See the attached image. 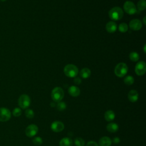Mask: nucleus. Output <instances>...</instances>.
I'll return each mask as SVG.
<instances>
[{
	"mask_svg": "<svg viewBox=\"0 0 146 146\" xmlns=\"http://www.w3.org/2000/svg\"><path fill=\"white\" fill-rule=\"evenodd\" d=\"M123 8L124 11L128 14L132 15L136 13L137 9L135 5L131 1H127L124 3Z\"/></svg>",
	"mask_w": 146,
	"mask_h": 146,
	"instance_id": "obj_6",
	"label": "nucleus"
},
{
	"mask_svg": "<svg viewBox=\"0 0 146 146\" xmlns=\"http://www.w3.org/2000/svg\"><path fill=\"white\" fill-rule=\"evenodd\" d=\"M112 141H113V143H115V144H118V143H120V139H119V137H114V138L113 139Z\"/></svg>",
	"mask_w": 146,
	"mask_h": 146,
	"instance_id": "obj_30",
	"label": "nucleus"
},
{
	"mask_svg": "<svg viewBox=\"0 0 146 146\" xmlns=\"http://www.w3.org/2000/svg\"><path fill=\"white\" fill-rule=\"evenodd\" d=\"M74 83L76 84H79L80 83H81V80L80 78H76L74 79Z\"/></svg>",
	"mask_w": 146,
	"mask_h": 146,
	"instance_id": "obj_31",
	"label": "nucleus"
},
{
	"mask_svg": "<svg viewBox=\"0 0 146 146\" xmlns=\"http://www.w3.org/2000/svg\"><path fill=\"white\" fill-rule=\"evenodd\" d=\"M124 82L126 85H132L133 82H134V78L130 75L127 76L124 79Z\"/></svg>",
	"mask_w": 146,
	"mask_h": 146,
	"instance_id": "obj_22",
	"label": "nucleus"
},
{
	"mask_svg": "<svg viewBox=\"0 0 146 146\" xmlns=\"http://www.w3.org/2000/svg\"><path fill=\"white\" fill-rule=\"evenodd\" d=\"M143 22H144V25H145V17H144L143 18Z\"/></svg>",
	"mask_w": 146,
	"mask_h": 146,
	"instance_id": "obj_32",
	"label": "nucleus"
},
{
	"mask_svg": "<svg viewBox=\"0 0 146 146\" xmlns=\"http://www.w3.org/2000/svg\"><path fill=\"white\" fill-rule=\"evenodd\" d=\"M106 30L110 33H113L116 31L117 30V25L115 22L113 21L108 22L106 26Z\"/></svg>",
	"mask_w": 146,
	"mask_h": 146,
	"instance_id": "obj_14",
	"label": "nucleus"
},
{
	"mask_svg": "<svg viewBox=\"0 0 146 146\" xmlns=\"http://www.w3.org/2000/svg\"><path fill=\"white\" fill-rule=\"evenodd\" d=\"M11 112L10 111L5 107L0 108V121L6 122L10 120L11 118Z\"/></svg>",
	"mask_w": 146,
	"mask_h": 146,
	"instance_id": "obj_7",
	"label": "nucleus"
},
{
	"mask_svg": "<svg viewBox=\"0 0 146 146\" xmlns=\"http://www.w3.org/2000/svg\"><path fill=\"white\" fill-rule=\"evenodd\" d=\"M80 75L84 79L88 78L91 75V71L88 68H84L81 70L80 72Z\"/></svg>",
	"mask_w": 146,
	"mask_h": 146,
	"instance_id": "obj_19",
	"label": "nucleus"
},
{
	"mask_svg": "<svg viewBox=\"0 0 146 146\" xmlns=\"http://www.w3.org/2000/svg\"><path fill=\"white\" fill-rule=\"evenodd\" d=\"M124 15L123 10L119 7H114L108 12L110 18L112 21H118L121 19Z\"/></svg>",
	"mask_w": 146,
	"mask_h": 146,
	"instance_id": "obj_1",
	"label": "nucleus"
},
{
	"mask_svg": "<svg viewBox=\"0 0 146 146\" xmlns=\"http://www.w3.org/2000/svg\"><path fill=\"white\" fill-rule=\"evenodd\" d=\"M128 98L131 102H136L139 98V94L137 91L135 90H131L128 94Z\"/></svg>",
	"mask_w": 146,
	"mask_h": 146,
	"instance_id": "obj_13",
	"label": "nucleus"
},
{
	"mask_svg": "<svg viewBox=\"0 0 146 146\" xmlns=\"http://www.w3.org/2000/svg\"><path fill=\"white\" fill-rule=\"evenodd\" d=\"M106 128L108 132L111 133H114L117 131L119 129V126L117 124L115 123H110L107 124Z\"/></svg>",
	"mask_w": 146,
	"mask_h": 146,
	"instance_id": "obj_17",
	"label": "nucleus"
},
{
	"mask_svg": "<svg viewBox=\"0 0 146 146\" xmlns=\"http://www.w3.org/2000/svg\"><path fill=\"white\" fill-rule=\"evenodd\" d=\"M38 131V127L35 124H30L28 125L25 129V133L29 137H32L36 135Z\"/></svg>",
	"mask_w": 146,
	"mask_h": 146,
	"instance_id": "obj_9",
	"label": "nucleus"
},
{
	"mask_svg": "<svg viewBox=\"0 0 146 146\" xmlns=\"http://www.w3.org/2000/svg\"><path fill=\"white\" fill-rule=\"evenodd\" d=\"M12 113H13V115L14 116H15V117H19V116L21 115L22 111H21V110L20 108L16 107V108H15L13 110Z\"/></svg>",
	"mask_w": 146,
	"mask_h": 146,
	"instance_id": "obj_27",
	"label": "nucleus"
},
{
	"mask_svg": "<svg viewBox=\"0 0 146 146\" xmlns=\"http://www.w3.org/2000/svg\"><path fill=\"white\" fill-rule=\"evenodd\" d=\"M129 59L133 62H137L139 59V55L136 52L133 51L129 54Z\"/></svg>",
	"mask_w": 146,
	"mask_h": 146,
	"instance_id": "obj_21",
	"label": "nucleus"
},
{
	"mask_svg": "<svg viewBox=\"0 0 146 146\" xmlns=\"http://www.w3.org/2000/svg\"><path fill=\"white\" fill-rule=\"evenodd\" d=\"M104 119L107 121H110L113 120L115 117V112L112 110H108L104 113Z\"/></svg>",
	"mask_w": 146,
	"mask_h": 146,
	"instance_id": "obj_16",
	"label": "nucleus"
},
{
	"mask_svg": "<svg viewBox=\"0 0 146 146\" xmlns=\"http://www.w3.org/2000/svg\"><path fill=\"white\" fill-rule=\"evenodd\" d=\"M74 143L76 146H84L85 145L84 140L81 137H76L74 140Z\"/></svg>",
	"mask_w": 146,
	"mask_h": 146,
	"instance_id": "obj_24",
	"label": "nucleus"
},
{
	"mask_svg": "<svg viewBox=\"0 0 146 146\" xmlns=\"http://www.w3.org/2000/svg\"><path fill=\"white\" fill-rule=\"evenodd\" d=\"M51 128L55 132H59L64 129V124L60 121H55L52 123Z\"/></svg>",
	"mask_w": 146,
	"mask_h": 146,
	"instance_id": "obj_10",
	"label": "nucleus"
},
{
	"mask_svg": "<svg viewBox=\"0 0 146 146\" xmlns=\"http://www.w3.org/2000/svg\"><path fill=\"white\" fill-rule=\"evenodd\" d=\"M112 144L111 139L108 136H103L99 139V144L100 146H110Z\"/></svg>",
	"mask_w": 146,
	"mask_h": 146,
	"instance_id": "obj_15",
	"label": "nucleus"
},
{
	"mask_svg": "<svg viewBox=\"0 0 146 146\" xmlns=\"http://www.w3.org/2000/svg\"><path fill=\"white\" fill-rule=\"evenodd\" d=\"M86 146H99V145L94 141H90L87 143Z\"/></svg>",
	"mask_w": 146,
	"mask_h": 146,
	"instance_id": "obj_29",
	"label": "nucleus"
},
{
	"mask_svg": "<svg viewBox=\"0 0 146 146\" xmlns=\"http://www.w3.org/2000/svg\"><path fill=\"white\" fill-rule=\"evenodd\" d=\"M68 92L71 96L73 97H77L80 95V91L78 87L75 86H71L68 88Z\"/></svg>",
	"mask_w": 146,
	"mask_h": 146,
	"instance_id": "obj_12",
	"label": "nucleus"
},
{
	"mask_svg": "<svg viewBox=\"0 0 146 146\" xmlns=\"http://www.w3.org/2000/svg\"><path fill=\"white\" fill-rule=\"evenodd\" d=\"M114 72L117 76L123 77L128 72V67L124 63H119L116 66Z\"/></svg>",
	"mask_w": 146,
	"mask_h": 146,
	"instance_id": "obj_4",
	"label": "nucleus"
},
{
	"mask_svg": "<svg viewBox=\"0 0 146 146\" xmlns=\"http://www.w3.org/2000/svg\"><path fill=\"white\" fill-rule=\"evenodd\" d=\"M135 72L139 76L143 75L146 71V64L144 61H140L137 63L135 66Z\"/></svg>",
	"mask_w": 146,
	"mask_h": 146,
	"instance_id": "obj_8",
	"label": "nucleus"
},
{
	"mask_svg": "<svg viewBox=\"0 0 146 146\" xmlns=\"http://www.w3.org/2000/svg\"><path fill=\"white\" fill-rule=\"evenodd\" d=\"M1 1H2V2H5V1H6V0H0Z\"/></svg>",
	"mask_w": 146,
	"mask_h": 146,
	"instance_id": "obj_34",
	"label": "nucleus"
},
{
	"mask_svg": "<svg viewBox=\"0 0 146 146\" xmlns=\"http://www.w3.org/2000/svg\"><path fill=\"white\" fill-rule=\"evenodd\" d=\"M72 140L69 137H64L59 142L60 146H72Z\"/></svg>",
	"mask_w": 146,
	"mask_h": 146,
	"instance_id": "obj_18",
	"label": "nucleus"
},
{
	"mask_svg": "<svg viewBox=\"0 0 146 146\" xmlns=\"http://www.w3.org/2000/svg\"><path fill=\"white\" fill-rule=\"evenodd\" d=\"M137 8L139 11H143L146 8L145 0H140L137 5Z\"/></svg>",
	"mask_w": 146,
	"mask_h": 146,
	"instance_id": "obj_20",
	"label": "nucleus"
},
{
	"mask_svg": "<svg viewBox=\"0 0 146 146\" xmlns=\"http://www.w3.org/2000/svg\"><path fill=\"white\" fill-rule=\"evenodd\" d=\"M56 108L60 111H64L66 108V104L63 102H59L56 104Z\"/></svg>",
	"mask_w": 146,
	"mask_h": 146,
	"instance_id": "obj_25",
	"label": "nucleus"
},
{
	"mask_svg": "<svg viewBox=\"0 0 146 146\" xmlns=\"http://www.w3.org/2000/svg\"><path fill=\"white\" fill-rule=\"evenodd\" d=\"M64 95V91L61 87H55L51 92V98L55 102H59L62 100Z\"/></svg>",
	"mask_w": 146,
	"mask_h": 146,
	"instance_id": "obj_3",
	"label": "nucleus"
},
{
	"mask_svg": "<svg viewBox=\"0 0 146 146\" xmlns=\"http://www.w3.org/2000/svg\"><path fill=\"white\" fill-rule=\"evenodd\" d=\"M145 47H146V46H145V44L144 45V52L145 53Z\"/></svg>",
	"mask_w": 146,
	"mask_h": 146,
	"instance_id": "obj_33",
	"label": "nucleus"
},
{
	"mask_svg": "<svg viewBox=\"0 0 146 146\" xmlns=\"http://www.w3.org/2000/svg\"><path fill=\"white\" fill-rule=\"evenodd\" d=\"M64 73L69 78H74L77 75L78 73V68L74 64H68L64 67Z\"/></svg>",
	"mask_w": 146,
	"mask_h": 146,
	"instance_id": "obj_2",
	"label": "nucleus"
},
{
	"mask_svg": "<svg viewBox=\"0 0 146 146\" xmlns=\"http://www.w3.org/2000/svg\"><path fill=\"white\" fill-rule=\"evenodd\" d=\"M33 143L35 145H40L42 144V139L40 137H35L33 139Z\"/></svg>",
	"mask_w": 146,
	"mask_h": 146,
	"instance_id": "obj_28",
	"label": "nucleus"
},
{
	"mask_svg": "<svg viewBox=\"0 0 146 146\" xmlns=\"http://www.w3.org/2000/svg\"><path fill=\"white\" fill-rule=\"evenodd\" d=\"M30 103V98L27 95L22 94L19 96L18 99V105L22 109H27Z\"/></svg>",
	"mask_w": 146,
	"mask_h": 146,
	"instance_id": "obj_5",
	"label": "nucleus"
},
{
	"mask_svg": "<svg viewBox=\"0 0 146 146\" xmlns=\"http://www.w3.org/2000/svg\"><path fill=\"white\" fill-rule=\"evenodd\" d=\"M25 115L29 119H32L34 116V112L31 109H27L25 111Z\"/></svg>",
	"mask_w": 146,
	"mask_h": 146,
	"instance_id": "obj_26",
	"label": "nucleus"
},
{
	"mask_svg": "<svg viewBox=\"0 0 146 146\" xmlns=\"http://www.w3.org/2000/svg\"><path fill=\"white\" fill-rule=\"evenodd\" d=\"M128 30V27L127 23H121L119 25V30L121 33H125Z\"/></svg>",
	"mask_w": 146,
	"mask_h": 146,
	"instance_id": "obj_23",
	"label": "nucleus"
},
{
	"mask_svg": "<svg viewBox=\"0 0 146 146\" xmlns=\"http://www.w3.org/2000/svg\"><path fill=\"white\" fill-rule=\"evenodd\" d=\"M129 26L131 30L134 31H138L141 29L142 23L139 19H134L130 21Z\"/></svg>",
	"mask_w": 146,
	"mask_h": 146,
	"instance_id": "obj_11",
	"label": "nucleus"
}]
</instances>
